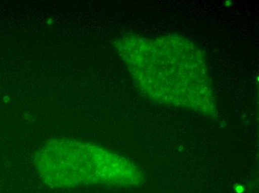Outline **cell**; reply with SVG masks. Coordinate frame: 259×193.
<instances>
[{
    "instance_id": "obj_1",
    "label": "cell",
    "mask_w": 259,
    "mask_h": 193,
    "mask_svg": "<svg viewBox=\"0 0 259 193\" xmlns=\"http://www.w3.org/2000/svg\"><path fill=\"white\" fill-rule=\"evenodd\" d=\"M118 49L137 86L151 100L207 115L215 111L207 63L194 42L179 36H127Z\"/></svg>"
},
{
    "instance_id": "obj_2",
    "label": "cell",
    "mask_w": 259,
    "mask_h": 193,
    "mask_svg": "<svg viewBox=\"0 0 259 193\" xmlns=\"http://www.w3.org/2000/svg\"><path fill=\"white\" fill-rule=\"evenodd\" d=\"M39 177L49 186L69 189L88 184L133 186L140 181L130 161L98 146L77 141H55L37 156Z\"/></svg>"
}]
</instances>
